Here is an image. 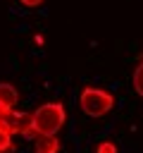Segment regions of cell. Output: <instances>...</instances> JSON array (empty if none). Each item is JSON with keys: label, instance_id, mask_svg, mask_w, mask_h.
I'll return each instance as SVG.
<instances>
[{"label": "cell", "instance_id": "obj_7", "mask_svg": "<svg viewBox=\"0 0 143 153\" xmlns=\"http://www.w3.org/2000/svg\"><path fill=\"white\" fill-rule=\"evenodd\" d=\"M131 84H133V91L143 98V60H141L138 67L133 69V74H131Z\"/></svg>", "mask_w": 143, "mask_h": 153}, {"label": "cell", "instance_id": "obj_2", "mask_svg": "<svg viewBox=\"0 0 143 153\" xmlns=\"http://www.w3.org/2000/svg\"><path fill=\"white\" fill-rule=\"evenodd\" d=\"M79 105H81L83 115L95 120V117L107 115L114 108V96L107 88H100V86H83L81 96H79Z\"/></svg>", "mask_w": 143, "mask_h": 153}, {"label": "cell", "instance_id": "obj_10", "mask_svg": "<svg viewBox=\"0 0 143 153\" xmlns=\"http://www.w3.org/2000/svg\"><path fill=\"white\" fill-rule=\"evenodd\" d=\"M24 7H38V5H43V0H19Z\"/></svg>", "mask_w": 143, "mask_h": 153}, {"label": "cell", "instance_id": "obj_4", "mask_svg": "<svg viewBox=\"0 0 143 153\" xmlns=\"http://www.w3.org/2000/svg\"><path fill=\"white\" fill-rule=\"evenodd\" d=\"M60 151H62V143H60V139L55 134L33 139V153H60Z\"/></svg>", "mask_w": 143, "mask_h": 153}, {"label": "cell", "instance_id": "obj_11", "mask_svg": "<svg viewBox=\"0 0 143 153\" xmlns=\"http://www.w3.org/2000/svg\"><path fill=\"white\" fill-rule=\"evenodd\" d=\"M33 43H36V45H43V36H41V33H38V36H33Z\"/></svg>", "mask_w": 143, "mask_h": 153}, {"label": "cell", "instance_id": "obj_3", "mask_svg": "<svg viewBox=\"0 0 143 153\" xmlns=\"http://www.w3.org/2000/svg\"><path fill=\"white\" fill-rule=\"evenodd\" d=\"M10 127H12V134H21L29 141H33L38 136L36 129H33V122H31V112H12Z\"/></svg>", "mask_w": 143, "mask_h": 153}, {"label": "cell", "instance_id": "obj_6", "mask_svg": "<svg viewBox=\"0 0 143 153\" xmlns=\"http://www.w3.org/2000/svg\"><path fill=\"white\" fill-rule=\"evenodd\" d=\"M14 143H12V127L7 122H0V153H12Z\"/></svg>", "mask_w": 143, "mask_h": 153}, {"label": "cell", "instance_id": "obj_1", "mask_svg": "<svg viewBox=\"0 0 143 153\" xmlns=\"http://www.w3.org/2000/svg\"><path fill=\"white\" fill-rule=\"evenodd\" d=\"M31 122H33V129H36L38 136H52V134H57V131L64 127V122H67V110H64L62 103L50 100V103L38 105V108L31 112Z\"/></svg>", "mask_w": 143, "mask_h": 153}, {"label": "cell", "instance_id": "obj_5", "mask_svg": "<svg viewBox=\"0 0 143 153\" xmlns=\"http://www.w3.org/2000/svg\"><path fill=\"white\" fill-rule=\"evenodd\" d=\"M17 100H19V93H17V88L12 86V84H0V105H5V108H14L17 105Z\"/></svg>", "mask_w": 143, "mask_h": 153}, {"label": "cell", "instance_id": "obj_9", "mask_svg": "<svg viewBox=\"0 0 143 153\" xmlns=\"http://www.w3.org/2000/svg\"><path fill=\"white\" fill-rule=\"evenodd\" d=\"M12 108H5V105H0V122H7L10 124V120H12Z\"/></svg>", "mask_w": 143, "mask_h": 153}, {"label": "cell", "instance_id": "obj_8", "mask_svg": "<svg viewBox=\"0 0 143 153\" xmlns=\"http://www.w3.org/2000/svg\"><path fill=\"white\" fill-rule=\"evenodd\" d=\"M95 153H119V148H117L114 141H100L95 146Z\"/></svg>", "mask_w": 143, "mask_h": 153}]
</instances>
